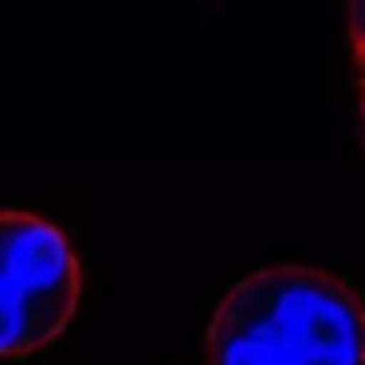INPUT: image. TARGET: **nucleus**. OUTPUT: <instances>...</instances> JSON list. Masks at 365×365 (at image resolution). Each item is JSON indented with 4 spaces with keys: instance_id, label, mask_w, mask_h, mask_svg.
<instances>
[{
    "instance_id": "nucleus-1",
    "label": "nucleus",
    "mask_w": 365,
    "mask_h": 365,
    "mask_svg": "<svg viewBox=\"0 0 365 365\" xmlns=\"http://www.w3.org/2000/svg\"><path fill=\"white\" fill-rule=\"evenodd\" d=\"M212 365H361V299L318 267H263L220 299L208 330Z\"/></svg>"
},
{
    "instance_id": "nucleus-2",
    "label": "nucleus",
    "mask_w": 365,
    "mask_h": 365,
    "mask_svg": "<svg viewBox=\"0 0 365 365\" xmlns=\"http://www.w3.org/2000/svg\"><path fill=\"white\" fill-rule=\"evenodd\" d=\"M79 307V259L59 224L0 212V357L51 346Z\"/></svg>"
}]
</instances>
